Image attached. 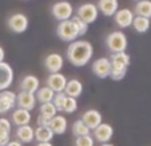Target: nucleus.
<instances>
[{
	"label": "nucleus",
	"instance_id": "obj_31",
	"mask_svg": "<svg viewBox=\"0 0 151 146\" xmlns=\"http://www.w3.org/2000/svg\"><path fill=\"white\" fill-rule=\"evenodd\" d=\"M72 21L74 23V25L77 27V31H78V36H82L88 32V24L85 21H82L78 16H72Z\"/></svg>",
	"mask_w": 151,
	"mask_h": 146
},
{
	"label": "nucleus",
	"instance_id": "obj_23",
	"mask_svg": "<svg viewBox=\"0 0 151 146\" xmlns=\"http://www.w3.org/2000/svg\"><path fill=\"white\" fill-rule=\"evenodd\" d=\"M134 12H135L137 16L150 19L151 17V1L150 0H139L135 4Z\"/></svg>",
	"mask_w": 151,
	"mask_h": 146
},
{
	"label": "nucleus",
	"instance_id": "obj_41",
	"mask_svg": "<svg viewBox=\"0 0 151 146\" xmlns=\"http://www.w3.org/2000/svg\"><path fill=\"white\" fill-rule=\"evenodd\" d=\"M137 1H139V0H137Z\"/></svg>",
	"mask_w": 151,
	"mask_h": 146
},
{
	"label": "nucleus",
	"instance_id": "obj_6",
	"mask_svg": "<svg viewBox=\"0 0 151 146\" xmlns=\"http://www.w3.org/2000/svg\"><path fill=\"white\" fill-rule=\"evenodd\" d=\"M98 13H99V11L97 8V5L91 4V3H86V4H82L77 8V16L82 21H85L88 25L97 20Z\"/></svg>",
	"mask_w": 151,
	"mask_h": 146
},
{
	"label": "nucleus",
	"instance_id": "obj_16",
	"mask_svg": "<svg viewBox=\"0 0 151 146\" xmlns=\"http://www.w3.org/2000/svg\"><path fill=\"white\" fill-rule=\"evenodd\" d=\"M20 89L23 92L36 94V92L40 89V80L33 74H27L21 78L20 81Z\"/></svg>",
	"mask_w": 151,
	"mask_h": 146
},
{
	"label": "nucleus",
	"instance_id": "obj_18",
	"mask_svg": "<svg viewBox=\"0 0 151 146\" xmlns=\"http://www.w3.org/2000/svg\"><path fill=\"white\" fill-rule=\"evenodd\" d=\"M16 138L21 144H31L35 139V129L31 125L19 126L16 129Z\"/></svg>",
	"mask_w": 151,
	"mask_h": 146
},
{
	"label": "nucleus",
	"instance_id": "obj_2",
	"mask_svg": "<svg viewBox=\"0 0 151 146\" xmlns=\"http://www.w3.org/2000/svg\"><path fill=\"white\" fill-rule=\"evenodd\" d=\"M106 45L111 53L126 52V48H127V37H126V35L123 33V32L114 31L107 36Z\"/></svg>",
	"mask_w": 151,
	"mask_h": 146
},
{
	"label": "nucleus",
	"instance_id": "obj_26",
	"mask_svg": "<svg viewBox=\"0 0 151 146\" xmlns=\"http://www.w3.org/2000/svg\"><path fill=\"white\" fill-rule=\"evenodd\" d=\"M72 133L74 134V137H82V136H89L90 134V129L82 122V120H77L72 125Z\"/></svg>",
	"mask_w": 151,
	"mask_h": 146
},
{
	"label": "nucleus",
	"instance_id": "obj_8",
	"mask_svg": "<svg viewBox=\"0 0 151 146\" xmlns=\"http://www.w3.org/2000/svg\"><path fill=\"white\" fill-rule=\"evenodd\" d=\"M13 69L8 63H0V92L7 90L13 82Z\"/></svg>",
	"mask_w": 151,
	"mask_h": 146
},
{
	"label": "nucleus",
	"instance_id": "obj_15",
	"mask_svg": "<svg viewBox=\"0 0 151 146\" xmlns=\"http://www.w3.org/2000/svg\"><path fill=\"white\" fill-rule=\"evenodd\" d=\"M134 13L131 12L127 8H122V9H118L117 13L114 15V20L117 23L118 27L121 28H127V27L133 25V20H134Z\"/></svg>",
	"mask_w": 151,
	"mask_h": 146
},
{
	"label": "nucleus",
	"instance_id": "obj_29",
	"mask_svg": "<svg viewBox=\"0 0 151 146\" xmlns=\"http://www.w3.org/2000/svg\"><path fill=\"white\" fill-rule=\"evenodd\" d=\"M127 73V68L126 66H117V65H111V71H110L109 77L114 81H121Z\"/></svg>",
	"mask_w": 151,
	"mask_h": 146
},
{
	"label": "nucleus",
	"instance_id": "obj_25",
	"mask_svg": "<svg viewBox=\"0 0 151 146\" xmlns=\"http://www.w3.org/2000/svg\"><path fill=\"white\" fill-rule=\"evenodd\" d=\"M55 94L56 93L50 88H48V86H42V88H40L39 90L36 92L35 96H36V100L40 102V104H47V102L53 101Z\"/></svg>",
	"mask_w": 151,
	"mask_h": 146
},
{
	"label": "nucleus",
	"instance_id": "obj_17",
	"mask_svg": "<svg viewBox=\"0 0 151 146\" xmlns=\"http://www.w3.org/2000/svg\"><path fill=\"white\" fill-rule=\"evenodd\" d=\"M31 112H28V110L25 109H20V108H17V109H15L12 112V114H11V121H12V124H15L16 126H24V125H29V122H31Z\"/></svg>",
	"mask_w": 151,
	"mask_h": 146
},
{
	"label": "nucleus",
	"instance_id": "obj_11",
	"mask_svg": "<svg viewBox=\"0 0 151 146\" xmlns=\"http://www.w3.org/2000/svg\"><path fill=\"white\" fill-rule=\"evenodd\" d=\"M36 102H37L36 96H35L33 93H28V92L21 90L20 93L17 94V97H16V105H17V108L25 109V110H28V112L35 109Z\"/></svg>",
	"mask_w": 151,
	"mask_h": 146
},
{
	"label": "nucleus",
	"instance_id": "obj_4",
	"mask_svg": "<svg viewBox=\"0 0 151 146\" xmlns=\"http://www.w3.org/2000/svg\"><path fill=\"white\" fill-rule=\"evenodd\" d=\"M7 25L15 33H23L28 29L29 20L24 13H13L7 20Z\"/></svg>",
	"mask_w": 151,
	"mask_h": 146
},
{
	"label": "nucleus",
	"instance_id": "obj_19",
	"mask_svg": "<svg viewBox=\"0 0 151 146\" xmlns=\"http://www.w3.org/2000/svg\"><path fill=\"white\" fill-rule=\"evenodd\" d=\"M97 8L104 16H114L118 11V0H98Z\"/></svg>",
	"mask_w": 151,
	"mask_h": 146
},
{
	"label": "nucleus",
	"instance_id": "obj_32",
	"mask_svg": "<svg viewBox=\"0 0 151 146\" xmlns=\"http://www.w3.org/2000/svg\"><path fill=\"white\" fill-rule=\"evenodd\" d=\"M78 108V102H77V98H73V97H66V101H65V105H64V112L65 113H74Z\"/></svg>",
	"mask_w": 151,
	"mask_h": 146
},
{
	"label": "nucleus",
	"instance_id": "obj_9",
	"mask_svg": "<svg viewBox=\"0 0 151 146\" xmlns=\"http://www.w3.org/2000/svg\"><path fill=\"white\" fill-rule=\"evenodd\" d=\"M66 84H68V80L63 73H50L47 78V86L52 89L55 93L64 92Z\"/></svg>",
	"mask_w": 151,
	"mask_h": 146
},
{
	"label": "nucleus",
	"instance_id": "obj_28",
	"mask_svg": "<svg viewBox=\"0 0 151 146\" xmlns=\"http://www.w3.org/2000/svg\"><path fill=\"white\" fill-rule=\"evenodd\" d=\"M40 116L48 118V120H52L53 117H56L57 116V109L55 108L53 102L41 104V106H40Z\"/></svg>",
	"mask_w": 151,
	"mask_h": 146
},
{
	"label": "nucleus",
	"instance_id": "obj_5",
	"mask_svg": "<svg viewBox=\"0 0 151 146\" xmlns=\"http://www.w3.org/2000/svg\"><path fill=\"white\" fill-rule=\"evenodd\" d=\"M52 15L55 16V19L60 21H65V20H70L72 15H73V7L69 1H57L56 4H53L52 7Z\"/></svg>",
	"mask_w": 151,
	"mask_h": 146
},
{
	"label": "nucleus",
	"instance_id": "obj_3",
	"mask_svg": "<svg viewBox=\"0 0 151 146\" xmlns=\"http://www.w3.org/2000/svg\"><path fill=\"white\" fill-rule=\"evenodd\" d=\"M57 36L60 37L63 41H76V39L78 37V31L77 27L74 25V23L70 20L60 21V24L57 25Z\"/></svg>",
	"mask_w": 151,
	"mask_h": 146
},
{
	"label": "nucleus",
	"instance_id": "obj_1",
	"mask_svg": "<svg viewBox=\"0 0 151 146\" xmlns=\"http://www.w3.org/2000/svg\"><path fill=\"white\" fill-rule=\"evenodd\" d=\"M93 56V45L86 40H76L70 43L66 51L69 63L74 66H85Z\"/></svg>",
	"mask_w": 151,
	"mask_h": 146
},
{
	"label": "nucleus",
	"instance_id": "obj_27",
	"mask_svg": "<svg viewBox=\"0 0 151 146\" xmlns=\"http://www.w3.org/2000/svg\"><path fill=\"white\" fill-rule=\"evenodd\" d=\"M133 27L137 32L139 33H145L149 31L150 28V19L146 17H141V16H135L133 20Z\"/></svg>",
	"mask_w": 151,
	"mask_h": 146
},
{
	"label": "nucleus",
	"instance_id": "obj_12",
	"mask_svg": "<svg viewBox=\"0 0 151 146\" xmlns=\"http://www.w3.org/2000/svg\"><path fill=\"white\" fill-rule=\"evenodd\" d=\"M91 71L93 73L99 78H106L110 76V71H111V64H110L109 59H98L93 63L91 65Z\"/></svg>",
	"mask_w": 151,
	"mask_h": 146
},
{
	"label": "nucleus",
	"instance_id": "obj_21",
	"mask_svg": "<svg viewBox=\"0 0 151 146\" xmlns=\"http://www.w3.org/2000/svg\"><path fill=\"white\" fill-rule=\"evenodd\" d=\"M82 90H83V85L82 82H81L80 80H69L68 84H66L65 86V90H64V93L66 94L68 97H73V98H77V97H80L81 94H82Z\"/></svg>",
	"mask_w": 151,
	"mask_h": 146
},
{
	"label": "nucleus",
	"instance_id": "obj_35",
	"mask_svg": "<svg viewBox=\"0 0 151 146\" xmlns=\"http://www.w3.org/2000/svg\"><path fill=\"white\" fill-rule=\"evenodd\" d=\"M0 129H4L7 132H11L12 129V124L8 118H0Z\"/></svg>",
	"mask_w": 151,
	"mask_h": 146
},
{
	"label": "nucleus",
	"instance_id": "obj_13",
	"mask_svg": "<svg viewBox=\"0 0 151 146\" xmlns=\"http://www.w3.org/2000/svg\"><path fill=\"white\" fill-rule=\"evenodd\" d=\"M81 120L90 130H94L97 126H99L102 124V114L96 109H89L82 114Z\"/></svg>",
	"mask_w": 151,
	"mask_h": 146
},
{
	"label": "nucleus",
	"instance_id": "obj_37",
	"mask_svg": "<svg viewBox=\"0 0 151 146\" xmlns=\"http://www.w3.org/2000/svg\"><path fill=\"white\" fill-rule=\"evenodd\" d=\"M5 146H23V144H21V142H19L17 139H16V141H9Z\"/></svg>",
	"mask_w": 151,
	"mask_h": 146
},
{
	"label": "nucleus",
	"instance_id": "obj_39",
	"mask_svg": "<svg viewBox=\"0 0 151 146\" xmlns=\"http://www.w3.org/2000/svg\"><path fill=\"white\" fill-rule=\"evenodd\" d=\"M36 146H53L50 142H39Z\"/></svg>",
	"mask_w": 151,
	"mask_h": 146
},
{
	"label": "nucleus",
	"instance_id": "obj_34",
	"mask_svg": "<svg viewBox=\"0 0 151 146\" xmlns=\"http://www.w3.org/2000/svg\"><path fill=\"white\" fill-rule=\"evenodd\" d=\"M9 136H11V132L0 129V146H5L9 142Z\"/></svg>",
	"mask_w": 151,
	"mask_h": 146
},
{
	"label": "nucleus",
	"instance_id": "obj_33",
	"mask_svg": "<svg viewBox=\"0 0 151 146\" xmlns=\"http://www.w3.org/2000/svg\"><path fill=\"white\" fill-rule=\"evenodd\" d=\"M74 146H94V138L89 134V136L77 137L74 141Z\"/></svg>",
	"mask_w": 151,
	"mask_h": 146
},
{
	"label": "nucleus",
	"instance_id": "obj_24",
	"mask_svg": "<svg viewBox=\"0 0 151 146\" xmlns=\"http://www.w3.org/2000/svg\"><path fill=\"white\" fill-rule=\"evenodd\" d=\"M131 63L130 56L126 52H121V53H113L110 56V64L111 65H117V66H126L129 68Z\"/></svg>",
	"mask_w": 151,
	"mask_h": 146
},
{
	"label": "nucleus",
	"instance_id": "obj_14",
	"mask_svg": "<svg viewBox=\"0 0 151 146\" xmlns=\"http://www.w3.org/2000/svg\"><path fill=\"white\" fill-rule=\"evenodd\" d=\"M44 65L47 68V71H49L50 73H60V71L64 66V59L58 53H50L45 57Z\"/></svg>",
	"mask_w": 151,
	"mask_h": 146
},
{
	"label": "nucleus",
	"instance_id": "obj_10",
	"mask_svg": "<svg viewBox=\"0 0 151 146\" xmlns=\"http://www.w3.org/2000/svg\"><path fill=\"white\" fill-rule=\"evenodd\" d=\"M16 97H17V94L11 90L0 92V114H5L15 108Z\"/></svg>",
	"mask_w": 151,
	"mask_h": 146
},
{
	"label": "nucleus",
	"instance_id": "obj_40",
	"mask_svg": "<svg viewBox=\"0 0 151 146\" xmlns=\"http://www.w3.org/2000/svg\"><path fill=\"white\" fill-rule=\"evenodd\" d=\"M99 146H114V145H111V144H101Z\"/></svg>",
	"mask_w": 151,
	"mask_h": 146
},
{
	"label": "nucleus",
	"instance_id": "obj_7",
	"mask_svg": "<svg viewBox=\"0 0 151 146\" xmlns=\"http://www.w3.org/2000/svg\"><path fill=\"white\" fill-rule=\"evenodd\" d=\"M113 134H114V129L109 124L102 122L99 126H97L93 130V138L94 141L99 142V144H109V141L111 139Z\"/></svg>",
	"mask_w": 151,
	"mask_h": 146
},
{
	"label": "nucleus",
	"instance_id": "obj_30",
	"mask_svg": "<svg viewBox=\"0 0 151 146\" xmlns=\"http://www.w3.org/2000/svg\"><path fill=\"white\" fill-rule=\"evenodd\" d=\"M66 94L64 93V92H61V93H56L55 97H53V105H55V108L57 109V112H64V105H65V101H66Z\"/></svg>",
	"mask_w": 151,
	"mask_h": 146
},
{
	"label": "nucleus",
	"instance_id": "obj_36",
	"mask_svg": "<svg viewBox=\"0 0 151 146\" xmlns=\"http://www.w3.org/2000/svg\"><path fill=\"white\" fill-rule=\"evenodd\" d=\"M49 124H50V120L39 114V117H37V126H49Z\"/></svg>",
	"mask_w": 151,
	"mask_h": 146
},
{
	"label": "nucleus",
	"instance_id": "obj_20",
	"mask_svg": "<svg viewBox=\"0 0 151 146\" xmlns=\"http://www.w3.org/2000/svg\"><path fill=\"white\" fill-rule=\"evenodd\" d=\"M49 128L52 129V132L55 134L61 136V134H64L66 132V129H68V121H66V118L64 117V116L57 114L56 117H53L52 120H50Z\"/></svg>",
	"mask_w": 151,
	"mask_h": 146
},
{
	"label": "nucleus",
	"instance_id": "obj_38",
	"mask_svg": "<svg viewBox=\"0 0 151 146\" xmlns=\"http://www.w3.org/2000/svg\"><path fill=\"white\" fill-rule=\"evenodd\" d=\"M4 57H5V52H4V49L0 47V63H3V61H4Z\"/></svg>",
	"mask_w": 151,
	"mask_h": 146
},
{
	"label": "nucleus",
	"instance_id": "obj_22",
	"mask_svg": "<svg viewBox=\"0 0 151 146\" xmlns=\"http://www.w3.org/2000/svg\"><path fill=\"white\" fill-rule=\"evenodd\" d=\"M55 137V133L49 126H37L35 129V139L37 142H50Z\"/></svg>",
	"mask_w": 151,
	"mask_h": 146
}]
</instances>
